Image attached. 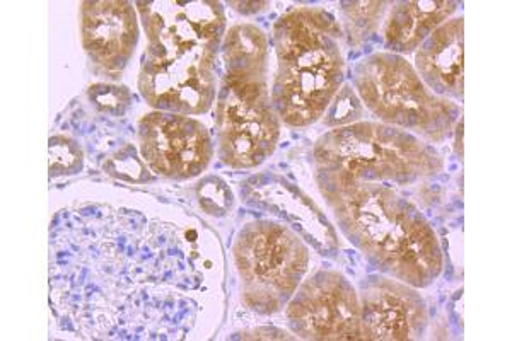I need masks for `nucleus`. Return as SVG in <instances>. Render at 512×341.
Returning a JSON list of instances; mask_svg holds the SVG:
<instances>
[{"label":"nucleus","instance_id":"1a4fd4ad","mask_svg":"<svg viewBox=\"0 0 512 341\" xmlns=\"http://www.w3.org/2000/svg\"><path fill=\"white\" fill-rule=\"evenodd\" d=\"M84 47L94 64L122 70L137 43V23L130 4L88 2L82 11Z\"/></svg>","mask_w":512,"mask_h":341},{"label":"nucleus","instance_id":"9b49d317","mask_svg":"<svg viewBox=\"0 0 512 341\" xmlns=\"http://www.w3.org/2000/svg\"><path fill=\"white\" fill-rule=\"evenodd\" d=\"M417 69L437 96H463V18L432 31L417 53Z\"/></svg>","mask_w":512,"mask_h":341},{"label":"nucleus","instance_id":"20e7f679","mask_svg":"<svg viewBox=\"0 0 512 341\" xmlns=\"http://www.w3.org/2000/svg\"><path fill=\"white\" fill-rule=\"evenodd\" d=\"M234 253L246 302L262 313H274L294 294L308 265L304 244L272 222L251 224L241 232Z\"/></svg>","mask_w":512,"mask_h":341},{"label":"nucleus","instance_id":"39448f33","mask_svg":"<svg viewBox=\"0 0 512 341\" xmlns=\"http://www.w3.org/2000/svg\"><path fill=\"white\" fill-rule=\"evenodd\" d=\"M362 98L374 113L429 137H441L453 120L448 99L431 93L402 58L378 55L359 69Z\"/></svg>","mask_w":512,"mask_h":341},{"label":"nucleus","instance_id":"0eeeda50","mask_svg":"<svg viewBox=\"0 0 512 341\" xmlns=\"http://www.w3.org/2000/svg\"><path fill=\"white\" fill-rule=\"evenodd\" d=\"M289 321L306 338H364L354 289L337 273H320L304 285L289 307Z\"/></svg>","mask_w":512,"mask_h":341},{"label":"nucleus","instance_id":"6e6552de","mask_svg":"<svg viewBox=\"0 0 512 341\" xmlns=\"http://www.w3.org/2000/svg\"><path fill=\"white\" fill-rule=\"evenodd\" d=\"M219 130L222 159L234 168H250L263 161L279 133L267 96L238 98L227 89L219 105Z\"/></svg>","mask_w":512,"mask_h":341},{"label":"nucleus","instance_id":"f03ea898","mask_svg":"<svg viewBox=\"0 0 512 341\" xmlns=\"http://www.w3.org/2000/svg\"><path fill=\"white\" fill-rule=\"evenodd\" d=\"M149 35L140 89L152 106L200 113L214 99V58L222 28L219 4H151L142 7Z\"/></svg>","mask_w":512,"mask_h":341},{"label":"nucleus","instance_id":"7ed1b4c3","mask_svg":"<svg viewBox=\"0 0 512 341\" xmlns=\"http://www.w3.org/2000/svg\"><path fill=\"white\" fill-rule=\"evenodd\" d=\"M320 12H292L277 26L280 70L274 103L282 118L301 127L320 118L342 81V57Z\"/></svg>","mask_w":512,"mask_h":341},{"label":"nucleus","instance_id":"423d86ee","mask_svg":"<svg viewBox=\"0 0 512 341\" xmlns=\"http://www.w3.org/2000/svg\"><path fill=\"white\" fill-rule=\"evenodd\" d=\"M140 149L149 168L168 178H192L209 164L212 144L202 123L154 113L140 122Z\"/></svg>","mask_w":512,"mask_h":341},{"label":"nucleus","instance_id":"f257e3e1","mask_svg":"<svg viewBox=\"0 0 512 341\" xmlns=\"http://www.w3.org/2000/svg\"><path fill=\"white\" fill-rule=\"evenodd\" d=\"M204 275L176 227L137 210L81 203L50 227V307L79 340H183Z\"/></svg>","mask_w":512,"mask_h":341},{"label":"nucleus","instance_id":"f8f14e48","mask_svg":"<svg viewBox=\"0 0 512 341\" xmlns=\"http://www.w3.org/2000/svg\"><path fill=\"white\" fill-rule=\"evenodd\" d=\"M453 2H403L391 11L384 36L391 50L412 52L454 11Z\"/></svg>","mask_w":512,"mask_h":341},{"label":"nucleus","instance_id":"9d476101","mask_svg":"<svg viewBox=\"0 0 512 341\" xmlns=\"http://www.w3.org/2000/svg\"><path fill=\"white\" fill-rule=\"evenodd\" d=\"M361 321L364 338L408 340L424 328V304L407 289L379 285L364 294Z\"/></svg>","mask_w":512,"mask_h":341}]
</instances>
